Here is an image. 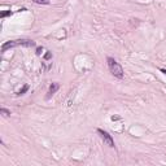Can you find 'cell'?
Segmentation results:
<instances>
[{"instance_id":"obj_1","label":"cell","mask_w":166,"mask_h":166,"mask_svg":"<svg viewBox=\"0 0 166 166\" xmlns=\"http://www.w3.org/2000/svg\"><path fill=\"white\" fill-rule=\"evenodd\" d=\"M107 62H108L109 71L112 73V74L114 75L116 78H118V79H122V78H123V75H125L122 66L119 65V64H118V62H117L113 57H108V58H107Z\"/></svg>"},{"instance_id":"obj_2","label":"cell","mask_w":166,"mask_h":166,"mask_svg":"<svg viewBox=\"0 0 166 166\" xmlns=\"http://www.w3.org/2000/svg\"><path fill=\"white\" fill-rule=\"evenodd\" d=\"M97 134L100 135V138L103 139V142L105 143V144H108L109 147H114V140H113V138H112V135H109V132H107L105 130H103V129H97Z\"/></svg>"},{"instance_id":"obj_3","label":"cell","mask_w":166,"mask_h":166,"mask_svg":"<svg viewBox=\"0 0 166 166\" xmlns=\"http://www.w3.org/2000/svg\"><path fill=\"white\" fill-rule=\"evenodd\" d=\"M21 45L22 47V39H18V40H9V42H5L3 45H2V52H6L11 48H15V47H18Z\"/></svg>"},{"instance_id":"obj_4","label":"cell","mask_w":166,"mask_h":166,"mask_svg":"<svg viewBox=\"0 0 166 166\" xmlns=\"http://www.w3.org/2000/svg\"><path fill=\"white\" fill-rule=\"evenodd\" d=\"M58 88H60V84H58V83H56V82H55V83H52V84L49 86V88H48V92H47L48 95L45 96V99H47V100H49V99L57 92Z\"/></svg>"},{"instance_id":"obj_5","label":"cell","mask_w":166,"mask_h":166,"mask_svg":"<svg viewBox=\"0 0 166 166\" xmlns=\"http://www.w3.org/2000/svg\"><path fill=\"white\" fill-rule=\"evenodd\" d=\"M29 90H30V86H29V84H25L23 87H22L21 90H19V91L17 92V95H18V96H21V95H25V94H26V92H28Z\"/></svg>"},{"instance_id":"obj_6","label":"cell","mask_w":166,"mask_h":166,"mask_svg":"<svg viewBox=\"0 0 166 166\" xmlns=\"http://www.w3.org/2000/svg\"><path fill=\"white\" fill-rule=\"evenodd\" d=\"M35 4H43V5H48L51 3V0H32Z\"/></svg>"},{"instance_id":"obj_7","label":"cell","mask_w":166,"mask_h":166,"mask_svg":"<svg viewBox=\"0 0 166 166\" xmlns=\"http://www.w3.org/2000/svg\"><path fill=\"white\" fill-rule=\"evenodd\" d=\"M0 113H2L3 116H5V117H9V116H11V110L5 109V108H2V109H0Z\"/></svg>"},{"instance_id":"obj_8","label":"cell","mask_w":166,"mask_h":166,"mask_svg":"<svg viewBox=\"0 0 166 166\" xmlns=\"http://www.w3.org/2000/svg\"><path fill=\"white\" fill-rule=\"evenodd\" d=\"M12 15V11H5V12H2L0 13V18H5V17H8Z\"/></svg>"},{"instance_id":"obj_9","label":"cell","mask_w":166,"mask_h":166,"mask_svg":"<svg viewBox=\"0 0 166 166\" xmlns=\"http://www.w3.org/2000/svg\"><path fill=\"white\" fill-rule=\"evenodd\" d=\"M42 53H43V47H38V48H36V55L40 56Z\"/></svg>"},{"instance_id":"obj_10","label":"cell","mask_w":166,"mask_h":166,"mask_svg":"<svg viewBox=\"0 0 166 166\" xmlns=\"http://www.w3.org/2000/svg\"><path fill=\"white\" fill-rule=\"evenodd\" d=\"M51 57H52V53H51V52H47V53H45V56H44L45 60H49Z\"/></svg>"},{"instance_id":"obj_11","label":"cell","mask_w":166,"mask_h":166,"mask_svg":"<svg viewBox=\"0 0 166 166\" xmlns=\"http://www.w3.org/2000/svg\"><path fill=\"white\" fill-rule=\"evenodd\" d=\"M160 70H161V73H164V74L166 75V69H160Z\"/></svg>"}]
</instances>
